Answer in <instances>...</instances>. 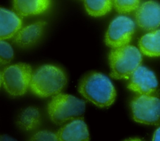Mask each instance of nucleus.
<instances>
[{
    "mask_svg": "<svg viewBox=\"0 0 160 141\" xmlns=\"http://www.w3.org/2000/svg\"><path fill=\"white\" fill-rule=\"evenodd\" d=\"M136 21L144 30L156 29L160 26V4L154 1L144 2L136 10Z\"/></svg>",
    "mask_w": 160,
    "mask_h": 141,
    "instance_id": "1a4fd4ad",
    "label": "nucleus"
},
{
    "mask_svg": "<svg viewBox=\"0 0 160 141\" xmlns=\"http://www.w3.org/2000/svg\"><path fill=\"white\" fill-rule=\"evenodd\" d=\"M14 57V51L11 46L4 40L0 42V63L4 65L9 63Z\"/></svg>",
    "mask_w": 160,
    "mask_h": 141,
    "instance_id": "a211bd4d",
    "label": "nucleus"
},
{
    "mask_svg": "<svg viewBox=\"0 0 160 141\" xmlns=\"http://www.w3.org/2000/svg\"><path fill=\"white\" fill-rule=\"evenodd\" d=\"M66 84L67 77L61 68L45 64L32 72L29 88L36 95L45 98L60 93Z\"/></svg>",
    "mask_w": 160,
    "mask_h": 141,
    "instance_id": "f03ea898",
    "label": "nucleus"
},
{
    "mask_svg": "<svg viewBox=\"0 0 160 141\" xmlns=\"http://www.w3.org/2000/svg\"><path fill=\"white\" fill-rule=\"evenodd\" d=\"M86 109V103L74 95L59 93L54 95L48 105L50 119L61 125L81 117Z\"/></svg>",
    "mask_w": 160,
    "mask_h": 141,
    "instance_id": "20e7f679",
    "label": "nucleus"
},
{
    "mask_svg": "<svg viewBox=\"0 0 160 141\" xmlns=\"http://www.w3.org/2000/svg\"><path fill=\"white\" fill-rule=\"evenodd\" d=\"M78 91L85 99L99 107L110 106L116 97V89L111 80L98 72L86 74L79 83Z\"/></svg>",
    "mask_w": 160,
    "mask_h": 141,
    "instance_id": "f257e3e1",
    "label": "nucleus"
},
{
    "mask_svg": "<svg viewBox=\"0 0 160 141\" xmlns=\"http://www.w3.org/2000/svg\"><path fill=\"white\" fill-rule=\"evenodd\" d=\"M158 86V82L154 72L140 66L131 75L128 88L139 94L152 95Z\"/></svg>",
    "mask_w": 160,
    "mask_h": 141,
    "instance_id": "6e6552de",
    "label": "nucleus"
},
{
    "mask_svg": "<svg viewBox=\"0 0 160 141\" xmlns=\"http://www.w3.org/2000/svg\"><path fill=\"white\" fill-rule=\"evenodd\" d=\"M46 25L45 21H37L20 29L15 35L14 42L21 47L35 44L41 37Z\"/></svg>",
    "mask_w": 160,
    "mask_h": 141,
    "instance_id": "9b49d317",
    "label": "nucleus"
},
{
    "mask_svg": "<svg viewBox=\"0 0 160 141\" xmlns=\"http://www.w3.org/2000/svg\"><path fill=\"white\" fill-rule=\"evenodd\" d=\"M141 61V52L134 46L128 44L112 48L109 54L111 77L116 79H129L140 66Z\"/></svg>",
    "mask_w": 160,
    "mask_h": 141,
    "instance_id": "7ed1b4c3",
    "label": "nucleus"
},
{
    "mask_svg": "<svg viewBox=\"0 0 160 141\" xmlns=\"http://www.w3.org/2000/svg\"><path fill=\"white\" fill-rule=\"evenodd\" d=\"M139 48L142 54L149 57L160 56V29L146 34L139 41Z\"/></svg>",
    "mask_w": 160,
    "mask_h": 141,
    "instance_id": "4468645a",
    "label": "nucleus"
},
{
    "mask_svg": "<svg viewBox=\"0 0 160 141\" xmlns=\"http://www.w3.org/2000/svg\"><path fill=\"white\" fill-rule=\"evenodd\" d=\"M87 12L93 17H100L108 14L112 9L113 0H84Z\"/></svg>",
    "mask_w": 160,
    "mask_h": 141,
    "instance_id": "dca6fc26",
    "label": "nucleus"
},
{
    "mask_svg": "<svg viewBox=\"0 0 160 141\" xmlns=\"http://www.w3.org/2000/svg\"><path fill=\"white\" fill-rule=\"evenodd\" d=\"M51 0H13V7L22 16L41 14L48 9Z\"/></svg>",
    "mask_w": 160,
    "mask_h": 141,
    "instance_id": "ddd939ff",
    "label": "nucleus"
},
{
    "mask_svg": "<svg viewBox=\"0 0 160 141\" xmlns=\"http://www.w3.org/2000/svg\"><path fill=\"white\" fill-rule=\"evenodd\" d=\"M40 120L41 116L38 109L34 107H29L20 113L17 123L20 128L26 130H31L39 125Z\"/></svg>",
    "mask_w": 160,
    "mask_h": 141,
    "instance_id": "2eb2a0df",
    "label": "nucleus"
},
{
    "mask_svg": "<svg viewBox=\"0 0 160 141\" xmlns=\"http://www.w3.org/2000/svg\"><path fill=\"white\" fill-rule=\"evenodd\" d=\"M135 23L130 17L121 15L110 23L105 36V42L110 47L117 48L128 45L134 34Z\"/></svg>",
    "mask_w": 160,
    "mask_h": 141,
    "instance_id": "0eeeda50",
    "label": "nucleus"
},
{
    "mask_svg": "<svg viewBox=\"0 0 160 141\" xmlns=\"http://www.w3.org/2000/svg\"><path fill=\"white\" fill-rule=\"evenodd\" d=\"M32 140H58L56 134L49 131H40L34 134L31 139Z\"/></svg>",
    "mask_w": 160,
    "mask_h": 141,
    "instance_id": "6ab92c4d",
    "label": "nucleus"
},
{
    "mask_svg": "<svg viewBox=\"0 0 160 141\" xmlns=\"http://www.w3.org/2000/svg\"><path fill=\"white\" fill-rule=\"evenodd\" d=\"M21 19L14 12L1 7L0 9L1 40L13 37L21 29Z\"/></svg>",
    "mask_w": 160,
    "mask_h": 141,
    "instance_id": "f8f14e48",
    "label": "nucleus"
},
{
    "mask_svg": "<svg viewBox=\"0 0 160 141\" xmlns=\"http://www.w3.org/2000/svg\"><path fill=\"white\" fill-rule=\"evenodd\" d=\"M134 120L144 124H156L160 121V99L152 95L140 94L131 103Z\"/></svg>",
    "mask_w": 160,
    "mask_h": 141,
    "instance_id": "423d86ee",
    "label": "nucleus"
},
{
    "mask_svg": "<svg viewBox=\"0 0 160 141\" xmlns=\"http://www.w3.org/2000/svg\"><path fill=\"white\" fill-rule=\"evenodd\" d=\"M153 140L156 141H160V127L158 128L154 132L153 137H152Z\"/></svg>",
    "mask_w": 160,
    "mask_h": 141,
    "instance_id": "aec40b11",
    "label": "nucleus"
},
{
    "mask_svg": "<svg viewBox=\"0 0 160 141\" xmlns=\"http://www.w3.org/2000/svg\"><path fill=\"white\" fill-rule=\"evenodd\" d=\"M56 135L58 140L61 141L89 140L88 126L81 117L70 120L57 132Z\"/></svg>",
    "mask_w": 160,
    "mask_h": 141,
    "instance_id": "9d476101",
    "label": "nucleus"
},
{
    "mask_svg": "<svg viewBox=\"0 0 160 141\" xmlns=\"http://www.w3.org/2000/svg\"><path fill=\"white\" fill-rule=\"evenodd\" d=\"M141 0H113V5L120 14L130 13L137 10Z\"/></svg>",
    "mask_w": 160,
    "mask_h": 141,
    "instance_id": "f3484780",
    "label": "nucleus"
},
{
    "mask_svg": "<svg viewBox=\"0 0 160 141\" xmlns=\"http://www.w3.org/2000/svg\"><path fill=\"white\" fill-rule=\"evenodd\" d=\"M32 75V68L29 64L17 63L1 70V84L10 95H22L30 86Z\"/></svg>",
    "mask_w": 160,
    "mask_h": 141,
    "instance_id": "39448f33",
    "label": "nucleus"
}]
</instances>
